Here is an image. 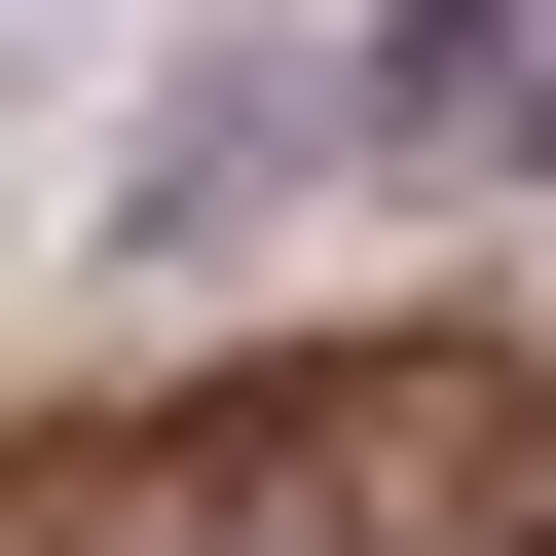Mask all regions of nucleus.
<instances>
[{"label": "nucleus", "instance_id": "nucleus-2", "mask_svg": "<svg viewBox=\"0 0 556 556\" xmlns=\"http://www.w3.org/2000/svg\"><path fill=\"white\" fill-rule=\"evenodd\" d=\"M482 149H519V186H556V75H482Z\"/></svg>", "mask_w": 556, "mask_h": 556}, {"label": "nucleus", "instance_id": "nucleus-1", "mask_svg": "<svg viewBox=\"0 0 556 556\" xmlns=\"http://www.w3.org/2000/svg\"><path fill=\"white\" fill-rule=\"evenodd\" d=\"M0 556H556V298H334L0 408Z\"/></svg>", "mask_w": 556, "mask_h": 556}]
</instances>
